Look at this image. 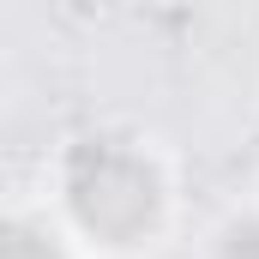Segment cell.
<instances>
[{"label": "cell", "instance_id": "obj_1", "mask_svg": "<svg viewBox=\"0 0 259 259\" xmlns=\"http://www.w3.org/2000/svg\"><path fill=\"white\" fill-rule=\"evenodd\" d=\"M66 211L84 235H97L109 247H127V241L157 229L163 181L139 151L115 145V139H84L66 157Z\"/></svg>", "mask_w": 259, "mask_h": 259}, {"label": "cell", "instance_id": "obj_2", "mask_svg": "<svg viewBox=\"0 0 259 259\" xmlns=\"http://www.w3.org/2000/svg\"><path fill=\"white\" fill-rule=\"evenodd\" d=\"M0 259H66V253L42 223L12 217V223H0Z\"/></svg>", "mask_w": 259, "mask_h": 259}, {"label": "cell", "instance_id": "obj_3", "mask_svg": "<svg viewBox=\"0 0 259 259\" xmlns=\"http://www.w3.org/2000/svg\"><path fill=\"white\" fill-rule=\"evenodd\" d=\"M217 259H259V217H235V223L223 229Z\"/></svg>", "mask_w": 259, "mask_h": 259}]
</instances>
